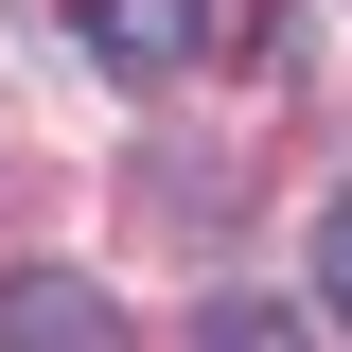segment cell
I'll return each mask as SVG.
<instances>
[{
	"label": "cell",
	"instance_id": "6da1fadb",
	"mask_svg": "<svg viewBox=\"0 0 352 352\" xmlns=\"http://www.w3.org/2000/svg\"><path fill=\"white\" fill-rule=\"evenodd\" d=\"M71 18H88V53H106L124 88H159V71L212 53V0H71Z\"/></svg>",
	"mask_w": 352,
	"mask_h": 352
},
{
	"label": "cell",
	"instance_id": "7a4b0ae2",
	"mask_svg": "<svg viewBox=\"0 0 352 352\" xmlns=\"http://www.w3.org/2000/svg\"><path fill=\"white\" fill-rule=\"evenodd\" d=\"M0 335H18V352H88V335H106V282H71V264H18V282H0Z\"/></svg>",
	"mask_w": 352,
	"mask_h": 352
},
{
	"label": "cell",
	"instance_id": "3957f363",
	"mask_svg": "<svg viewBox=\"0 0 352 352\" xmlns=\"http://www.w3.org/2000/svg\"><path fill=\"white\" fill-rule=\"evenodd\" d=\"M317 300L352 317V194H335V229H317Z\"/></svg>",
	"mask_w": 352,
	"mask_h": 352
}]
</instances>
